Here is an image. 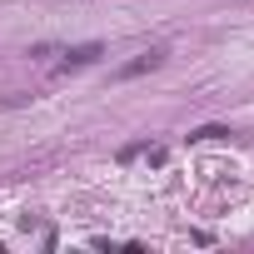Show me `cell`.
Masks as SVG:
<instances>
[{"instance_id":"cell-1","label":"cell","mask_w":254,"mask_h":254,"mask_svg":"<svg viewBox=\"0 0 254 254\" xmlns=\"http://www.w3.org/2000/svg\"><path fill=\"white\" fill-rule=\"evenodd\" d=\"M165 65V45H150V50H140L135 60H125L120 70H115V80H140V75H150V70H160Z\"/></svg>"},{"instance_id":"cell-2","label":"cell","mask_w":254,"mask_h":254,"mask_svg":"<svg viewBox=\"0 0 254 254\" xmlns=\"http://www.w3.org/2000/svg\"><path fill=\"white\" fill-rule=\"evenodd\" d=\"M105 50L100 45H80V50H65V60L55 65V75H70V70H85V65H95Z\"/></svg>"},{"instance_id":"cell-3","label":"cell","mask_w":254,"mask_h":254,"mask_svg":"<svg viewBox=\"0 0 254 254\" xmlns=\"http://www.w3.org/2000/svg\"><path fill=\"white\" fill-rule=\"evenodd\" d=\"M229 130H224V125H199V130L190 135V140H224Z\"/></svg>"}]
</instances>
